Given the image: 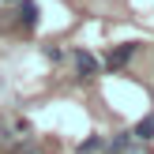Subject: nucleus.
Listing matches in <instances>:
<instances>
[{
    "label": "nucleus",
    "instance_id": "f257e3e1",
    "mask_svg": "<svg viewBox=\"0 0 154 154\" xmlns=\"http://www.w3.org/2000/svg\"><path fill=\"white\" fill-rule=\"evenodd\" d=\"M135 49H139L135 42H124V45H117V49H109V57H105V64H109V68H124L128 60L135 57Z\"/></svg>",
    "mask_w": 154,
    "mask_h": 154
},
{
    "label": "nucleus",
    "instance_id": "7ed1b4c3",
    "mask_svg": "<svg viewBox=\"0 0 154 154\" xmlns=\"http://www.w3.org/2000/svg\"><path fill=\"white\" fill-rule=\"evenodd\" d=\"M15 15H19V26H26V30L38 26V4H34V0H23Z\"/></svg>",
    "mask_w": 154,
    "mask_h": 154
},
{
    "label": "nucleus",
    "instance_id": "f03ea898",
    "mask_svg": "<svg viewBox=\"0 0 154 154\" xmlns=\"http://www.w3.org/2000/svg\"><path fill=\"white\" fill-rule=\"evenodd\" d=\"M75 72H79L83 79H90V75H98V60L90 57L87 49H75Z\"/></svg>",
    "mask_w": 154,
    "mask_h": 154
},
{
    "label": "nucleus",
    "instance_id": "423d86ee",
    "mask_svg": "<svg viewBox=\"0 0 154 154\" xmlns=\"http://www.w3.org/2000/svg\"><path fill=\"white\" fill-rule=\"evenodd\" d=\"M4 4H11V0H4Z\"/></svg>",
    "mask_w": 154,
    "mask_h": 154
},
{
    "label": "nucleus",
    "instance_id": "20e7f679",
    "mask_svg": "<svg viewBox=\"0 0 154 154\" xmlns=\"http://www.w3.org/2000/svg\"><path fill=\"white\" fill-rule=\"evenodd\" d=\"M132 135H135V139H150V135H154V113H150V117H143L139 124H135Z\"/></svg>",
    "mask_w": 154,
    "mask_h": 154
},
{
    "label": "nucleus",
    "instance_id": "39448f33",
    "mask_svg": "<svg viewBox=\"0 0 154 154\" xmlns=\"http://www.w3.org/2000/svg\"><path fill=\"white\" fill-rule=\"evenodd\" d=\"M98 147H102V139H87L79 150H83V154H90V150H98Z\"/></svg>",
    "mask_w": 154,
    "mask_h": 154
}]
</instances>
